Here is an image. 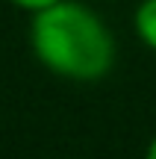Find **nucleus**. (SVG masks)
I'll use <instances>...</instances> for the list:
<instances>
[{"label": "nucleus", "instance_id": "obj_1", "mask_svg": "<svg viewBox=\"0 0 156 159\" xmlns=\"http://www.w3.org/2000/svg\"><path fill=\"white\" fill-rule=\"evenodd\" d=\"M29 47L41 68L68 83H100L118 59V41L97 9L59 0L29 21Z\"/></svg>", "mask_w": 156, "mask_h": 159}, {"label": "nucleus", "instance_id": "obj_2", "mask_svg": "<svg viewBox=\"0 0 156 159\" xmlns=\"http://www.w3.org/2000/svg\"><path fill=\"white\" fill-rule=\"evenodd\" d=\"M133 30L147 50L156 53V0H141L133 12Z\"/></svg>", "mask_w": 156, "mask_h": 159}, {"label": "nucleus", "instance_id": "obj_3", "mask_svg": "<svg viewBox=\"0 0 156 159\" xmlns=\"http://www.w3.org/2000/svg\"><path fill=\"white\" fill-rule=\"evenodd\" d=\"M9 3H12V6H18V9H24V12H29V15H35V12L47 9V6L59 3V0H9Z\"/></svg>", "mask_w": 156, "mask_h": 159}, {"label": "nucleus", "instance_id": "obj_4", "mask_svg": "<svg viewBox=\"0 0 156 159\" xmlns=\"http://www.w3.org/2000/svg\"><path fill=\"white\" fill-rule=\"evenodd\" d=\"M145 159H156V136L147 142V150H145Z\"/></svg>", "mask_w": 156, "mask_h": 159}]
</instances>
